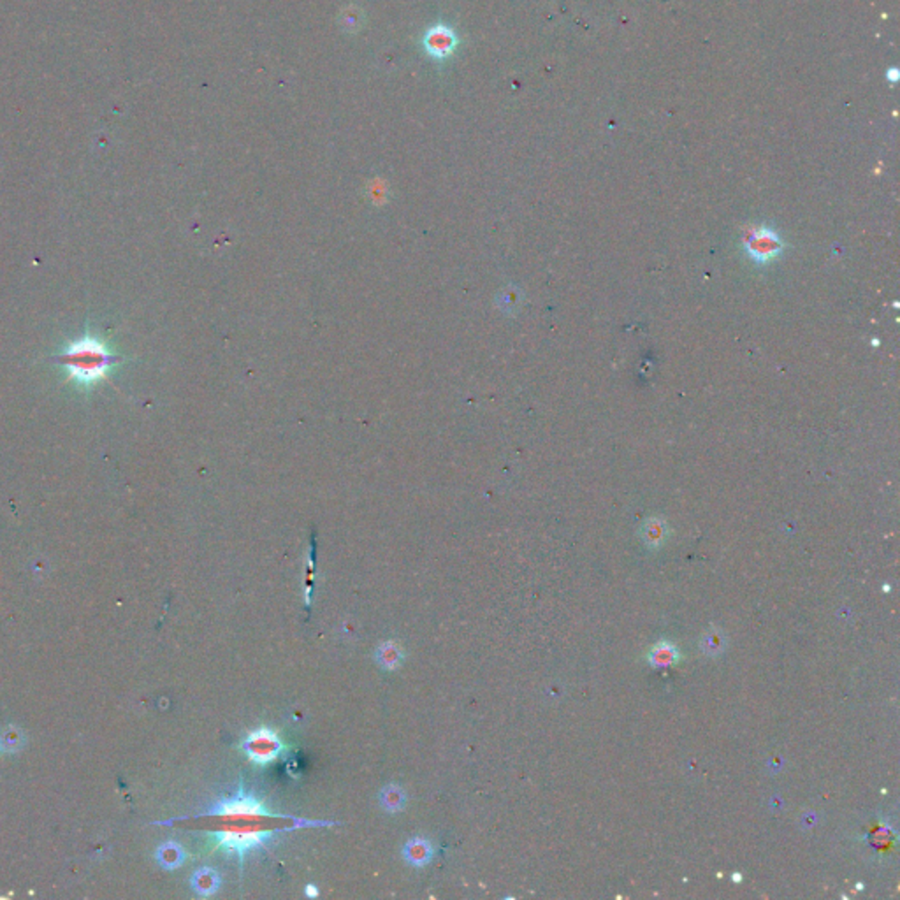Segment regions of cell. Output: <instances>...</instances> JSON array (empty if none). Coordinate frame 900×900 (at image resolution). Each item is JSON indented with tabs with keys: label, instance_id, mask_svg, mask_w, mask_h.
Masks as SVG:
<instances>
[{
	"label": "cell",
	"instance_id": "1",
	"mask_svg": "<svg viewBox=\"0 0 900 900\" xmlns=\"http://www.w3.org/2000/svg\"><path fill=\"white\" fill-rule=\"evenodd\" d=\"M204 816L218 821V827L208 832L215 848L236 855L241 867L250 851L266 848L280 832L306 828L301 823L289 825L296 816L269 813L262 798L243 786L231 797L218 798Z\"/></svg>",
	"mask_w": 900,
	"mask_h": 900
},
{
	"label": "cell",
	"instance_id": "2",
	"mask_svg": "<svg viewBox=\"0 0 900 900\" xmlns=\"http://www.w3.org/2000/svg\"><path fill=\"white\" fill-rule=\"evenodd\" d=\"M120 361L121 359L110 352L104 341L92 336L73 341L66 350L57 355V363L66 368L69 380L84 387L103 380L107 371Z\"/></svg>",
	"mask_w": 900,
	"mask_h": 900
},
{
	"label": "cell",
	"instance_id": "3",
	"mask_svg": "<svg viewBox=\"0 0 900 900\" xmlns=\"http://www.w3.org/2000/svg\"><path fill=\"white\" fill-rule=\"evenodd\" d=\"M243 753L250 758V761L257 765H267L278 760L285 751V744L280 739L278 733L271 728H257L250 732L239 742Z\"/></svg>",
	"mask_w": 900,
	"mask_h": 900
},
{
	"label": "cell",
	"instance_id": "4",
	"mask_svg": "<svg viewBox=\"0 0 900 900\" xmlns=\"http://www.w3.org/2000/svg\"><path fill=\"white\" fill-rule=\"evenodd\" d=\"M746 250L756 262H770L783 252V241L770 229H756L746 239Z\"/></svg>",
	"mask_w": 900,
	"mask_h": 900
},
{
	"label": "cell",
	"instance_id": "5",
	"mask_svg": "<svg viewBox=\"0 0 900 900\" xmlns=\"http://www.w3.org/2000/svg\"><path fill=\"white\" fill-rule=\"evenodd\" d=\"M424 46L428 50V53H431L433 57L443 59V57L450 55L452 50H454L456 37L447 27H435V29H431L426 33Z\"/></svg>",
	"mask_w": 900,
	"mask_h": 900
},
{
	"label": "cell",
	"instance_id": "6",
	"mask_svg": "<svg viewBox=\"0 0 900 900\" xmlns=\"http://www.w3.org/2000/svg\"><path fill=\"white\" fill-rule=\"evenodd\" d=\"M403 857L412 867H426L435 857V848L424 837H414L403 846Z\"/></svg>",
	"mask_w": 900,
	"mask_h": 900
},
{
	"label": "cell",
	"instance_id": "7",
	"mask_svg": "<svg viewBox=\"0 0 900 900\" xmlns=\"http://www.w3.org/2000/svg\"><path fill=\"white\" fill-rule=\"evenodd\" d=\"M190 885L199 897H209L220 888L222 879H220V874L215 871V869L202 867L194 872V876H192L190 879Z\"/></svg>",
	"mask_w": 900,
	"mask_h": 900
},
{
	"label": "cell",
	"instance_id": "8",
	"mask_svg": "<svg viewBox=\"0 0 900 900\" xmlns=\"http://www.w3.org/2000/svg\"><path fill=\"white\" fill-rule=\"evenodd\" d=\"M187 860V853L178 842H165L162 844L160 848L157 849V862L167 871H174V869L181 867Z\"/></svg>",
	"mask_w": 900,
	"mask_h": 900
},
{
	"label": "cell",
	"instance_id": "9",
	"mask_svg": "<svg viewBox=\"0 0 900 900\" xmlns=\"http://www.w3.org/2000/svg\"><path fill=\"white\" fill-rule=\"evenodd\" d=\"M378 665L385 670H396L403 663V651L394 642H385L375 652Z\"/></svg>",
	"mask_w": 900,
	"mask_h": 900
},
{
	"label": "cell",
	"instance_id": "10",
	"mask_svg": "<svg viewBox=\"0 0 900 900\" xmlns=\"http://www.w3.org/2000/svg\"><path fill=\"white\" fill-rule=\"evenodd\" d=\"M380 804L387 813H398L407 804V795H405L401 786L391 784V786H385L382 790Z\"/></svg>",
	"mask_w": 900,
	"mask_h": 900
},
{
	"label": "cell",
	"instance_id": "11",
	"mask_svg": "<svg viewBox=\"0 0 900 900\" xmlns=\"http://www.w3.org/2000/svg\"><path fill=\"white\" fill-rule=\"evenodd\" d=\"M23 742H25V735H23V732L18 726H8V728H4L2 735H0L2 751H8V753H15V751L22 749Z\"/></svg>",
	"mask_w": 900,
	"mask_h": 900
},
{
	"label": "cell",
	"instance_id": "12",
	"mask_svg": "<svg viewBox=\"0 0 900 900\" xmlns=\"http://www.w3.org/2000/svg\"><path fill=\"white\" fill-rule=\"evenodd\" d=\"M725 649V637L719 629L712 628L709 631H705L702 637V651L705 654L716 656Z\"/></svg>",
	"mask_w": 900,
	"mask_h": 900
},
{
	"label": "cell",
	"instance_id": "13",
	"mask_svg": "<svg viewBox=\"0 0 900 900\" xmlns=\"http://www.w3.org/2000/svg\"><path fill=\"white\" fill-rule=\"evenodd\" d=\"M649 659H651L652 665L666 666V665H672V663L675 661V659H677V652L673 651L672 645L659 644V645H656L654 649H652L651 656H649Z\"/></svg>",
	"mask_w": 900,
	"mask_h": 900
},
{
	"label": "cell",
	"instance_id": "14",
	"mask_svg": "<svg viewBox=\"0 0 900 900\" xmlns=\"http://www.w3.org/2000/svg\"><path fill=\"white\" fill-rule=\"evenodd\" d=\"M665 533H666L665 526H663V523H659V520H651V523L645 524L644 538L649 546H654V547L659 546V543L665 540Z\"/></svg>",
	"mask_w": 900,
	"mask_h": 900
},
{
	"label": "cell",
	"instance_id": "15",
	"mask_svg": "<svg viewBox=\"0 0 900 900\" xmlns=\"http://www.w3.org/2000/svg\"><path fill=\"white\" fill-rule=\"evenodd\" d=\"M304 893H306V897H311V899H313V897H319V890H317V886L315 885H308L306 888H304Z\"/></svg>",
	"mask_w": 900,
	"mask_h": 900
},
{
	"label": "cell",
	"instance_id": "16",
	"mask_svg": "<svg viewBox=\"0 0 900 900\" xmlns=\"http://www.w3.org/2000/svg\"><path fill=\"white\" fill-rule=\"evenodd\" d=\"M886 76H888L890 81H893V83H895L897 77H899V73H897V69H890L888 73H886Z\"/></svg>",
	"mask_w": 900,
	"mask_h": 900
},
{
	"label": "cell",
	"instance_id": "17",
	"mask_svg": "<svg viewBox=\"0 0 900 900\" xmlns=\"http://www.w3.org/2000/svg\"><path fill=\"white\" fill-rule=\"evenodd\" d=\"M0 753H2V744H0Z\"/></svg>",
	"mask_w": 900,
	"mask_h": 900
}]
</instances>
